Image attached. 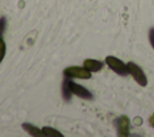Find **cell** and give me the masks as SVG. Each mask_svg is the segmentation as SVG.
Masks as SVG:
<instances>
[{"mask_svg": "<svg viewBox=\"0 0 154 137\" xmlns=\"http://www.w3.org/2000/svg\"><path fill=\"white\" fill-rule=\"evenodd\" d=\"M126 66H128V72H129L130 76L135 79V82H136L137 84H140L141 87H146L147 83H148V79H147V76H146V73L143 72V70H142L137 64H135V62H132V61H129V62L126 64Z\"/></svg>", "mask_w": 154, "mask_h": 137, "instance_id": "6da1fadb", "label": "cell"}, {"mask_svg": "<svg viewBox=\"0 0 154 137\" xmlns=\"http://www.w3.org/2000/svg\"><path fill=\"white\" fill-rule=\"evenodd\" d=\"M105 62L107 64V66L113 70L117 75L119 76H126L129 72H128V66L126 64H124L120 59L116 58V56H112V55H108L105 58Z\"/></svg>", "mask_w": 154, "mask_h": 137, "instance_id": "7a4b0ae2", "label": "cell"}, {"mask_svg": "<svg viewBox=\"0 0 154 137\" xmlns=\"http://www.w3.org/2000/svg\"><path fill=\"white\" fill-rule=\"evenodd\" d=\"M64 76L70 78H79V79H89L91 77V72H89L84 66H69L64 68Z\"/></svg>", "mask_w": 154, "mask_h": 137, "instance_id": "3957f363", "label": "cell"}, {"mask_svg": "<svg viewBox=\"0 0 154 137\" xmlns=\"http://www.w3.org/2000/svg\"><path fill=\"white\" fill-rule=\"evenodd\" d=\"M116 126H117V132L118 136L120 137H128L130 133V120L126 115H120L116 120Z\"/></svg>", "mask_w": 154, "mask_h": 137, "instance_id": "277c9868", "label": "cell"}, {"mask_svg": "<svg viewBox=\"0 0 154 137\" xmlns=\"http://www.w3.org/2000/svg\"><path fill=\"white\" fill-rule=\"evenodd\" d=\"M70 89H71L73 95L78 96L81 99H84V100H93L94 99L93 94L87 88H84V87H82L77 83H73L72 81H70Z\"/></svg>", "mask_w": 154, "mask_h": 137, "instance_id": "5b68a950", "label": "cell"}, {"mask_svg": "<svg viewBox=\"0 0 154 137\" xmlns=\"http://www.w3.org/2000/svg\"><path fill=\"white\" fill-rule=\"evenodd\" d=\"M83 66L89 71V72H97L100 71L102 67H103V62L99 61V60H95V59H85L83 61Z\"/></svg>", "mask_w": 154, "mask_h": 137, "instance_id": "8992f818", "label": "cell"}, {"mask_svg": "<svg viewBox=\"0 0 154 137\" xmlns=\"http://www.w3.org/2000/svg\"><path fill=\"white\" fill-rule=\"evenodd\" d=\"M22 127L24 129V131H26L30 136H34V137H43L45 133L42 131V129H38L37 126L30 124V123H24L22 124Z\"/></svg>", "mask_w": 154, "mask_h": 137, "instance_id": "52a82bcc", "label": "cell"}, {"mask_svg": "<svg viewBox=\"0 0 154 137\" xmlns=\"http://www.w3.org/2000/svg\"><path fill=\"white\" fill-rule=\"evenodd\" d=\"M70 77H66L65 76V78H64V81H63V84H61V94H63V97H64V100L65 101H70V99H71V96H72V91H71V89H70Z\"/></svg>", "mask_w": 154, "mask_h": 137, "instance_id": "ba28073f", "label": "cell"}, {"mask_svg": "<svg viewBox=\"0 0 154 137\" xmlns=\"http://www.w3.org/2000/svg\"><path fill=\"white\" fill-rule=\"evenodd\" d=\"M42 131H43L45 136H48V137H63V133H60L58 130H55L51 126H43Z\"/></svg>", "mask_w": 154, "mask_h": 137, "instance_id": "9c48e42d", "label": "cell"}, {"mask_svg": "<svg viewBox=\"0 0 154 137\" xmlns=\"http://www.w3.org/2000/svg\"><path fill=\"white\" fill-rule=\"evenodd\" d=\"M5 54H6V43H5V41L0 37V62L2 61Z\"/></svg>", "mask_w": 154, "mask_h": 137, "instance_id": "30bf717a", "label": "cell"}, {"mask_svg": "<svg viewBox=\"0 0 154 137\" xmlns=\"http://www.w3.org/2000/svg\"><path fill=\"white\" fill-rule=\"evenodd\" d=\"M5 25H6V19H5V17H1L0 18V37L5 30Z\"/></svg>", "mask_w": 154, "mask_h": 137, "instance_id": "8fae6325", "label": "cell"}, {"mask_svg": "<svg viewBox=\"0 0 154 137\" xmlns=\"http://www.w3.org/2000/svg\"><path fill=\"white\" fill-rule=\"evenodd\" d=\"M148 37H149V42H150V44H152V47H153V49H154V28H152V29L149 30Z\"/></svg>", "mask_w": 154, "mask_h": 137, "instance_id": "7c38bea8", "label": "cell"}, {"mask_svg": "<svg viewBox=\"0 0 154 137\" xmlns=\"http://www.w3.org/2000/svg\"><path fill=\"white\" fill-rule=\"evenodd\" d=\"M149 125L152 126V127H154V113L153 114H150V117H149Z\"/></svg>", "mask_w": 154, "mask_h": 137, "instance_id": "4fadbf2b", "label": "cell"}, {"mask_svg": "<svg viewBox=\"0 0 154 137\" xmlns=\"http://www.w3.org/2000/svg\"><path fill=\"white\" fill-rule=\"evenodd\" d=\"M135 124L136 125H141L142 124V119L141 118H135Z\"/></svg>", "mask_w": 154, "mask_h": 137, "instance_id": "5bb4252c", "label": "cell"}]
</instances>
